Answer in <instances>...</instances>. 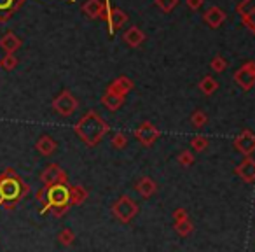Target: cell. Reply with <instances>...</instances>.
Here are the masks:
<instances>
[{
	"label": "cell",
	"instance_id": "1",
	"mask_svg": "<svg viewBox=\"0 0 255 252\" xmlns=\"http://www.w3.org/2000/svg\"><path fill=\"white\" fill-rule=\"evenodd\" d=\"M68 182H58L53 186H42L37 191V202L42 203L40 214L51 212L54 217H63L70 209V188Z\"/></svg>",
	"mask_w": 255,
	"mask_h": 252
},
{
	"label": "cell",
	"instance_id": "2",
	"mask_svg": "<svg viewBox=\"0 0 255 252\" xmlns=\"http://www.w3.org/2000/svg\"><path fill=\"white\" fill-rule=\"evenodd\" d=\"M30 193V186L16 174L14 168H5L0 174V209L14 210Z\"/></svg>",
	"mask_w": 255,
	"mask_h": 252
},
{
	"label": "cell",
	"instance_id": "3",
	"mask_svg": "<svg viewBox=\"0 0 255 252\" xmlns=\"http://www.w3.org/2000/svg\"><path fill=\"white\" fill-rule=\"evenodd\" d=\"M74 132L88 147H96L110 132V124L96 110H89L79 119Z\"/></svg>",
	"mask_w": 255,
	"mask_h": 252
},
{
	"label": "cell",
	"instance_id": "4",
	"mask_svg": "<svg viewBox=\"0 0 255 252\" xmlns=\"http://www.w3.org/2000/svg\"><path fill=\"white\" fill-rule=\"evenodd\" d=\"M138 205L135 200H131L128 195H123L121 198H117V202H114L112 205V214L119 223L128 224L131 223L138 214Z\"/></svg>",
	"mask_w": 255,
	"mask_h": 252
},
{
	"label": "cell",
	"instance_id": "5",
	"mask_svg": "<svg viewBox=\"0 0 255 252\" xmlns=\"http://www.w3.org/2000/svg\"><path fill=\"white\" fill-rule=\"evenodd\" d=\"M77 107H79L77 98H75L68 89H63V91L53 100V110L63 117L72 116V114L77 110Z\"/></svg>",
	"mask_w": 255,
	"mask_h": 252
},
{
	"label": "cell",
	"instance_id": "6",
	"mask_svg": "<svg viewBox=\"0 0 255 252\" xmlns=\"http://www.w3.org/2000/svg\"><path fill=\"white\" fill-rule=\"evenodd\" d=\"M234 82L243 91H250L255 86V61H245L236 72H234Z\"/></svg>",
	"mask_w": 255,
	"mask_h": 252
},
{
	"label": "cell",
	"instance_id": "7",
	"mask_svg": "<svg viewBox=\"0 0 255 252\" xmlns=\"http://www.w3.org/2000/svg\"><path fill=\"white\" fill-rule=\"evenodd\" d=\"M100 19H103V21H105L107 25H109L110 35H114V33H116L117 30H121L124 25H126L128 14L123 11V9H119V7H109V5H107L105 11H103V14L100 16Z\"/></svg>",
	"mask_w": 255,
	"mask_h": 252
},
{
	"label": "cell",
	"instance_id": "8",
	"mask_svg": "<svg viewBox=\"0 0 255 252\" xmlns=\"http://www.w3.org/2000/svg\"><path fill=\"white\" fill-rule=\"evenodd\" d=\"M135 137L143 147H152L154 144L157 142V139L161 137V132L159 128H156L150 121H145L135 130Z\"/></svg>",
	"mask_w": 255,
	"mask_h": 252
},
{
	"label": "cell",
	"instance_id": "9",
	"mask_svg": "<svg viewBox=\"0 0 255 252\" xmlns=\"http://www.w3.org/2000/svg\"><path fill=\"white\" fill-rule=\"evenodd\" d=\"M233 146L240 154L250 156L252 153H255V133L250 132V130H243L240 135L234 137Z\"/></svg>",
	"mask_w": 255,
	"mask_h": 252
},
{
	"label": "cell",
	"instance_id": "10",
	"mask_svg": "<svg viewBox=\"0 0 255 252\" xmlns=\"http://www.w3.org/2000/svg\"><path fill=\"white\" fill-rule=\"evenodd\" d=\"M40 182H42L44 186H53V184H58V182H68V177L60 165L51 163V165H47L42 170V174H40Z\"/></svg>",
	"mask_w": 255,
	"mask_h": 252
},
{
	"label": "cell",
	"instance_id": "11",
	"mask_svg": "<svg viewBox=\"0 0 255 252\" xmlns=\"http://www.w3.org/2000/svg\"><path fill=\"white\" fill-rule=\"evenodd\" d=\"M234 174H236L243 182H247V184L255 182V160L250 156H247L236 168H234Z\"/></svg>",
	"mask_w": 255,
	"mask_h": 252
},
{
	"label": "cell",
	"instance_id": "12",
	"mask_svg": "<svg viewBox=\"0 0 255 252\" xmlns=\"http://www.w3.org/2000/svg\"><path fill=\"white\" fill-rule=\"evenodd\" d=\"M25 2L26 0H0V23H7Z\"/></svg>",
	"mask_w": 255,
	"mask_h": 252
},
{
	"label": "cell",
	"instance_id": "13",
	"mask_svg": "<svg viewBox=\"0 0 255 252\" xmlns=\"http://www.w3.org/2000/svg\"><path fill=\"white\" fill-rule=\"evenodd\" d=\"M226 18H227L226 11L217 7V5L210 7L208 11H205V14H203V21H205L210 28H219V26H222V23L226 21Z\"/></svg>",
	"mask_w": 255,
	"mask_h": 252
},
{
	"label": "cell",
	"instance_id": "14",
	"mask_svg": "<svg viewBox=\"0 0 255 252\" xmlns=\"http://www.w3.org/2000/svg\"><path fill=\"white\" fill-rule=\"evenodd\" d=\"M133 86H135V82H133L131 79L126 77V75H121V77L114 79V81L107 86V89L112 93H117V95H121V96H126L128 93L133 89Z\"/></svg>",
	"mask_w": 255,
	"mask_h": 252
},
{
	"label": "cell",
	"instance_id": "15",
	"mask_svg": "<svg viewBox=\"0 0 255 252\" xmlns=\"http://www.w3.org/2000/svg\"><path fill=\"white\" fill-rule=\"evenodd\" d=\"M105 7H107V4H105V2H102V0H86L81 9H82V12H84L86 18L98 19L100 16L103 14Z\"/></svg>",
	"mask_w": 255,
	"mask_h": 252
},
{
	"label": "cell",
	"instance_id": "16",
	"mask_svg": "<svg viewBox=\"0 0 255 252\" xmlns=\"http://www.w3.org/2000/svg\"><path fill=\"white\" fill-rule=\"evenodd\" d=\"M123 40L128 44L129 47H138L140 44L145 40V33L138 28V26H129V28L124 32Z\"/></svg>",
	"mask_w": 255,
	"mask_h": 252
},
{
	"label": "cell",
	"instance_id": "17",
	"mask_svg": "<svg viewBox=\"0 0 255 252\" xmlns=\"http://www.w3.org/2000/svg\"><path fill=\"white\" fill-rule=\"evenodd\" d=\"M124 98L126 96H121V95H117V93H112V91H109L107 89L105 93H103V96H102V105H105L109 110H112V112H116V110H119L121 107L124 105Z\"/></svg>",
	"mask_w": 255,
	"mask_h": 252
},
{
	"label": "cell",
	"instance_id": "18",
	"mask_svg": "<svg viewBox=\"0 0 255 252\" xmlns=\"http://www.w3.org/2000/svg\"><path fill=\"white\" fill-rule=\"evenodd\" d=\"M135 189H136V193H138L142 198H150V196L154 195V193L157 191V184L154 182V179H150V177H142L138 182L135 184Z\"/></svg>",
	"mask_w": 255,
	"mask_h": 252
},
{
	"label": "cell",
	"instance_id": "19",
	"mask_svg": "<svg viewBox=\"0 0 255 252\" xmlns=\"http://www.w3.org/2000/svg\"><path fill=\"white\" fill-rule=\"evenodd\" d=\"M56 147H58L56 140H54L53 137H49V135H42L35 142L37 153H40L42 156H51V154H53L54 151H56Z\"/></svg>",
	"mask_w": 255,
	"mask_h": 252
},
{
	"label": "cell",
	"instance_id": "20",
	"mask_svg": "<svg viewBox=\"0 0 255 252\" xmlns=\"http://www.w3.org/2000/svg\"><path fill=\"white\" fill-rule=\"evenodd\" d=\"M21 39H19L16 33L7 32L2 39H0V47L5 51V53H16V51L21 47Z\"/></svg>",
	"mask_w": 255,
	"mask_h": 252
},
{
	"label": "cell",
	"instance_id": "21",
	"mask_svg": "<svg viewBox=\"0 0 255 252\" xmlns=\"http://www.w3.org/2000/svg\"><path fill=\"white\" fill-rule=\"evenodd\" d=\"M68 188H70V205L72 207L82 205V203L88 200L89 193L86 188H82V186H79V184H70Z\"/></svg>",
	"mask_w": 255,
	"mask_h": 252
},
{
	"label": "cell",
	"instance_id": "22",
	"mask_svg": "<svg viewBox=\"0 0 255 252\" xmlns=\"http://www.w3.org/2000/svg\"><path fill=\"white\" fill-rule=\"evenodd\" d=\"M198 86H199V91H201L203 95H206V96L213 95V93L219 89V82H217L212 75H206V77H203L201 81H199Z\"/></svg>",
	"mask_w": 255,
	"mask_h": 252
},
{
	"label": "cell",
	"instance_id": "23",
	"mask_svg": "<svg viewBox=\"0 0 255 252\" xmlns=\"http://www.w3.org/2000/svg\"><path fill=\"white\" fill-rule=\"evenodd\" d=\"M175 231H177L180 237H189V235L194 231V226L189 219H182V221H175Z\"/></svg>",
	"mask_w": 255,
	"mask_h": 252
},
{
	"label": "cell",
	"instance_id": "24",
	"mask_svg": "<svg viewBox=\"0 0 255 252\" xmlns=\"http://www.w3.org/2000/svg\"><path fill=\"white\" fill-rule=\"evenodd\" d=\"M208 146H210V140H208V137H205V135H196L191 139V147L196 153H203V151L208 149Z\"/></svg>",
	"mask_w": 255,
	"mask_h": 252
},
{
	"label": "cell",
	"instance_id": "25",
	"mask_svg": "<svg viewBox=\"0 0 255 252\" xmlns=\"http://www.w3.org/2000/svg\"><path fill=\"white\" fill-rule=\"evenodd\" d=\"M74 240H75V233L70 228H65V230H61L60 233H58V242H60L61 245H65V247L74 244Z\"/></svg>",
	"mask_w": 255,
	"mask_h": 252
},
{
	"label": "cell",
	"instance_id": "26",
	"mask_svg": "<svg viewBox=\"0 0 255 252\" xmlns=\"http://www.w3.org/2000/svg\"><path fill=\"white\" fill-rule=\"evenodd\" d=\"M191 123L194 128H203V126L208 123V116H206V112H203V110H194L191 116Z\"/></svg>",
	"mask_w": 255,
	"mask_h": 252
},
{
	"label": "cell",
	"instance_id": "27",
	"mask_svg": "<svg viewBox=\"0 0 255 252\" xmlns=\"http://www.w3.org/2000/svg\"><path fill=\"white\" fill-rule=\"evenodd\" d=\"M210 68H212L215 74H222L227 68V61L222 58V54H215V58L210 61Z\"/></svg>",
	"mask_w": 255,
	"mask_h": 252
},
{
	"label": "cell",
	"instance_id": "28",
	"mask_svg": "<svg viewBox=\"0 0 255 252\" xmlns=\"http://www.w3.org/2000/svg\"><path fill=\"white\" fill-rule=\"evenodd\" d=\"M0 67L5 70H14L18 67V58L14 56V53H5V56L0 60Z\"/></svg>",
	"mask_w": 255,
	"mask_h": 252
},
{
	"label": "cell",
	"instance_id": "29",
	"mask_svg": "<svg viewBox=\"0 0 255 252\" xmlns=\"http://www.w3.org/2000/svg\"><path fill=\"white\" fill-rule=\"evenodd\" d=\"M177 161L180 167H192L194 165V154L191 151H182L177 156Z\"/></svg>",
	"mask_w": 255,
	"mask_h": 252
},
{
	"label": "cell",
	"instance_id": "30",
	"mask_svg": "<svg viewBox=\"0 0 255 252\" xmlns=\"http://www.w3.org/2000/svg\"><path fill=\"white\" fill-rule=\"evenodd\" d=\"M238 14H245V12H255V0H241L236 5Z\"/></svg>",
	"mask_w": 255,
	"mask_h": 252
},
{
	"label": "cell",
	"instance_id": "31",
	"mask_svg": "<svg viewBox=\"0 0 255 252\" xmlns=\"http://www.w3.org/2000/svg\"><path fill=\"white\" fill-rule=\"evenodd\" d=\"M154 2L163 12H171L178 5V0H154Z\"/></svg>",
	"mask_w": 255,
	"mask_h": 252
},
{
	"label": "cell",
	"instance_id": "32",
	"mask_svg": "<svg viewBox=\"0 0 255 252\" xmlns=\"http://www.w3.org/2000/svg\"><path fill=\"white\" fill-rule=\"evenodd\" d=\"M240 18H241L243 26H247L252 33H255V12H245V14H241Z\"/></svg>",
	"mask_w": 255,
	"mask_h": 252
},
{
	"label": "cell",
	"instance_id": "33",
	"mask_svg": "<svg viewBox=\"0 0 255 252\" xmlns=\"http://www.w3.org/2000/svg\"><path fill=\"white\" fill-rule=\"evenodd\" d=\"M126 146H128V137L124 135V133H116V135L112 137V147H116V149H124Z\"/></svg>",
	"mask_w": 255,
	"mask_h": 252
},
{
	"label": "cell",
	"instance_id": "34",
	"mask_svg": "<svg viewBox=\"0 0 255 252\" xmlns=\"http://www.w3.org/2000/svg\"><path fill=\"white\" fill-rule=\"evenodd\" d=\"M203 4H205V0H185V5H187L191 11H198V9H201Z\"/></svg>",
	"mask_w": 255,
	"mask_h": 252
},
{
	"label": "cell",
	"instance_id": "35",
	"mask_svg": "<svg viewBox=\"0 0 255 252\" xmlns=\"http://www.w3.org/2000/svg\"><path fill=\"white\" fill-rule=\"evenodd\" d=\"M182 219H189V214L185 209H177L173 212V221H182Z\"/></svg>",
	"mask_w": 255,
	"mask_h": 252
}]
</instances>
